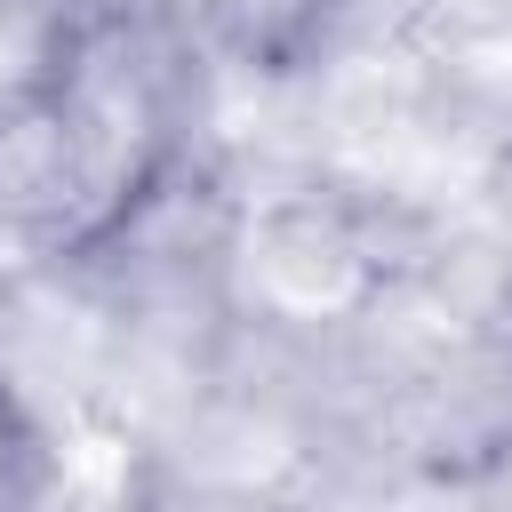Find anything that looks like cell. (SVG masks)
I'll use <instances>...</instances> for the list:
<instances>
[{
  "label": "cell",
  "mask_w": 512,
  "mask_h": 512,
  "mask_svg": "<svg viewBox=\"0 0 512 512\" xmlns=\"http://www.w3.org/2000/svg\"><path fill=\"white\" fill-rule=\"evenodd\" d=\"M48 488H56V448L24 408V392L0 376V512H40Z\"/></svg>",
  "instance_id": "6da1fadb"
},
{
  "label": "cell",
  "mask_w": 512,
  "mask_h": 512,
  "mask_svg": "<svg viewBox=\"0 0 512 512\" xmlns=\"http://www.w3.org/2000/svg\"><path fill=\"white\" fill-rule=\"evenodd\" d=\"M40 8H48V0H0V24H8V16H40Z\"/></svg>",
  "instance_id": "7a4b0ae2"
}]
</instances>
